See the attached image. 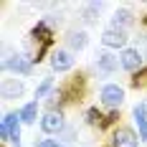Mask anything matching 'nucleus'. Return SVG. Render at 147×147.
I'll return each instance as SVG.
<instances>
[{
    "label": "nucleus",
    "mask_w": 147,
    "mask_h": 147,
    "mask_svg": "<svg viewBox=\"0 0 147 147\" xmlns=\"http://www.w3.org/2000/svg\"><path fill=\"white\" fill-rule=\"evenodd\" d=\"M86 91H89V76L86 71H79L71 74L48 99H51V104H79L86 96Z\"/></svg>",
    "instance_id": "nucleus-1"
},
{
    "label": "nucleus",
    "mask_w": 147,
    "mask_h": 147,
    "mask_svg": "<svg viewBox=\"0 0 147 147\" xmlns=\"http://www.w3.org/2000/svg\"><path fill=\"white\" fill-rule=\"evenodd\" d=\"M102 8H104V3H89L86 10H84V20L86 23H96V15L102 13Z\"/></svg>",
    "instance_id": "nucleus-18"
},
{
    "label": "nucleus",
    "mask_w": 147,
    "mask_h": 147,
    "mask_svg": "<svg viewBox=\"0 0 147 147\" xmlns=\"http://www.w3.org/2000/svg\"><path fill=\"white\" fill-rule=\"evenodd\" d=\"M23 91H26V84H23L20 79H3V86H0V96H3L5 102H10V99H18V96H23Z\"/></svg>",
    "instance_id": "nucleus-10"
},
{
    "label": "nucleus",
    "mask_w": 147,
    "mask_h": 147,
    "mask_svg": "<svg viewBox=\"0 0 147 147\" xmlns=\"http://www.w3.org/2000/svg\"><path fill=\"white\" fill-rule=\"evenodd\" d=\"M36 147H66L61 140H36Z\"/></svg>",
    "instance_id": "nucleus-21"
},
{
    "label": "nucleus",
    "mask_w": 147,
    "mask_h": 147,
    "mask_svg": "<svg viewBox=\"0 0 147 147\" xmlns=\"http://www.w3.org/2000/svg\"><path fill=\"white\" fill-rule=\"evenodd\" d=\"M99 102L104 107H109L112 112H117L119 107H122V102H124V89L119 86V84H107L102 89V94H99Z\"/></svg>",
    "instance_id": "nucleus-4"
},
{
    "label": "nucleus",
    "mask_w": 147,
    "mask_h": 147,
    "mask_svg": "<svg viewBox=\"0 0 147 147\" xmlns=\"http://www.w3.org/2000/svg\"><path fill=\"white\" fill-rule=\"evenodd\" d=\"M140 134L134 132V129H129V127H119V129H114V137H112V145L114 147H140Z\"/></svg>",
    "instance_id": "nucleus-8"
},
{
    "label": "nucleus",
    "mask_w": 147,
    "mask_h": 147,
    "mask_svg": "<svg viewBox=\"0 0 147 147\" xmlns=\"http://www.w3.org/2000/svg\"><path fill=\"white\" fill-rule=\"evenodd\" d=\"M134 122H137V129H140V140L147 142V112H145V104H137L132 109Z\"/></svg>",
    "instance_id": "nucleus-15"
},
{
    "label": "nucleus",
    "mask_w": 147,
    "mask_h": 147,
    "mask_svg": "<svg viewBox=\"0 0 147 147\" xmlns=\"http://www.w3.org/2000/svg\"><path fill=\"white\" fill-rule=\"evenodd\" d=\"M104 147H114V145H104Z\"/></svg>",
    "instance_id": "nucleus-23"
},
{
    "label": "nucleus",
    "mask_w": 147,
    "mask_h": 147,
    "mask_svg": "<svg viewBox=\"0 0 147 147\" xmlns=\"http://www.w3.org/2000/svg\"><path fill=\"white\" fill-rule=\"evenodd\" d=\"M145 59H147V48H145Z\"/></svg>",
    "instance_id": "nucleus-24"
},
{
    "label": "nucleus",
    "mask_w": 147,
    "mask_h": 147,
    "mask_svg": "<svg viewBox=\"0 0 147 147\" xmlns=\"http://www.w3.org/2000/svg\"><path fill=\"white\" fill-rule=\"evenodd\" d=\"M3 69H10V71L20 74V76H28L33 71V56H28V53H15V56L3 61Z\"/></svg>",
    "instance_id": "nucleus-6"
},
{
    "label": "nucleus",
    "mask_w": 147,
    "mask_h": 147,
    "mask_svg": "<svg viewBox=\"0 0 147 147\" xmlns=\"http://www.w3.org/2000/svg\"><path fill=\"white\" fill-rule=\"evenodd\" d=\"M20 112H8L3 122H0V140L3 142H13L15 147H20Z\"/></svg>",
    "instance_id": "nucleus-3"
},
{
    "label": "nucleus",
    "mask_w": 147,
    "mask_h": 147,
    "mask_svg": "<svg viewBox=\"0 0 147 147\" xmlns=\"http://www.w3.org/2000/svg\"><path fill=\"white\" fill-rule=\"evenodd\" d=\"M119 63H122V69L137 74L140 69H142V56H140L137 48H124V51L119 53Z\"/></svg>",
    "instance_id": "nucleus-11"
},
{
    "label": "nucleus",
    "mask_w": 147,
    "mask_h": 147,
    "mask_svg": "<svg viewBox=\"0 0 147 147\" xmlns=\"http://www.w3.org/2000/svg\"><path fill=\"white\" fill-rule=\"evenodd\" d=\"M96 69H99L102 74H114L117 69H122V63H119L117 56H112V53H107V51H104V53L96 56Z\"/></svg>",
    "instance_id": "nucleus-13"
},
{
    "label": "nucleus",
    "mask_w": 147,
    "mask_h": 147,
    "mask_svg": "<svg viewBox=\"0 0 147 147\" xmlns=\"http://www.w3.org/2000/svg\"><path fill=\"white\" fill-rule=\"evenodd\" d=\"M51 69L59 71V74L74 69V53H71V51H63V48L53 51V56H51Z\"/></svg>",
    "instance_id": "nucleus-12"
},
{
    "label": "nucleus",
    "mask_w": 147,
    "mask_h": 147,
    "mask_svg": "<svg viewBox=\"0 0 147 147\" xmlns=\"http://www.w3.org/2000/svg\"><path fill=\"white\" fill-rule=\"evenodd\" d=\"M20 119H23L26 124H36V119H38V102H36V99L28 102L20 109Z\"/></svg>",
    "instance_id": "nucleus-17"
},
{
    "label": "nucleus",
    "mask_w": 147,
    "mask_h": 147,
    "mask_svg": "<svg viewBox=\"0 0 147 147\" xmlns=\"http://www.w3.org/2000/svg\"><path fill=\"white\" fill-rule=\"evenodd\" d=\"M142 23H145V26H147V15H145V20H142Z\"/></svg>",
    "instance_id": "nucleus-22"
},
{
    "label": "nucleus",
    "mask_w": 147,
    "mask_h": 147,
    "mask_svg": "<svg viewBox=\"0 0 147 147\" xmlns=\"http://www.w3.org/2000/svg\"><path fill=\"white\" fill-rule=\"evenodd\" d=\"M117 119H119L117 112H109V114H104L99 107H91V109L86 112V122L91 124V127H99V129H107V127H112Z\"/></svg>",
    "instance_id": "nucleus-7"
},
{
    "label": "nucleus",
    "mask_w": 147,
    "mask_h": 147,
    "mask_svg": "<svg viewBox=\"0 0 147 147\" xmlns=\"http://www.w3.org/2000/svg\"><path fill=\"white\" fill-rule=\"evenodd\" d=\"M132 89H145L147 86V66H142L137 74H132Z\"/></svg>",
    "instance_id": "nucleus-19"
},
{
    "label": "nucleus",
    "mask_w": 147,
    "mask_h": 147,
    "mask_svg": "<svg viewBox=\"0 0 147 147\" xmlns=\"http://www.w3.org/2000/svg\"><path fill=\"white\" fill-rule=\"evenodd\" d=\"M51 89H53V76H46L43 81H41V86H36V102H38V99H43Z\"/></svg>",
    "instance_id": "nucleus-20"
},
{
    "label": "nucleus",
    "mask_w": 147,
    "mask_h": 147,
    "mask_svg": "<svg viewBox=\"0 0 147 147\" xmlns=\"http://www.w3.org/2000/svg\"><path fill=\"white\" fill-rule=\"evenodd\" d=\"M66 43H69L71 51H84L86 43H89V36L84 33V30H71V33L66 36Z\"/></svg>",
    "instance_id": "nucleus-16"
},
{
    "label": "nucleus",
    "mask_w": 147,
    "mask_h": 147,
    "mask_svg": "<svg viewBox=\"0 0 147 147\" xmlns=\"http://www.w3.org/2000/svg\"><path fill=\"white\" fill-rule=\"evenodd\" d=\"M99 41H102L104 48H122V51H124V46H127L129 38H127V33H124V30L107 28V30L102 33V38H99Z\"/></svg>",
    "instance_id": "nucleus-9"
},
{
    "label": "nucleus",
    "mask_w": 147,
    "mask_h": 147,
    "mask_svg": "<svg viewBox=\"0 0 147 147\" xmlns=\"http://www.w3.org/2000/svg\"><path fill=\"white\" fill-rule=\"evenodd\" d=\"M53 28L46 23V20H38V26H33V30H30V38H33V43L38 46L36 48V53H33V63H41L46 56V51L53 46Z\"/></svg>",
    "instance_id": "nucleus-2"
},
{
    "label": "nucleus",
    "mask_w": 147,
    "mask_h": 147,
    "mask_svg": "<svg viewBox=\"0 0 147 147\" xmlns=\"http://www.w3.org/2000/svg\"><path fill=\"white\" fill-rule=\"evenodd\" d=\"M129 26H134V13H132V10H127V8L117 10L114 18H112V28L124 30V28H129Z\"/></svg>",
    "instance_id": "nucleus-14"
},
{
    "label": "nucleus",
    "mask_w": 147,
    "mask_h": 147,
    "mask_svg": "<svg viewBox=\"0 0 147 147\" xmlns=\"http://www.w3.org/2000/svg\"><path fill=\"white\" fill-rule=\"evenodd\" d=\"M63 127H66V122H63V112L61 109H48L43 114V119H41V129L46 134H61Z\"/></svg>",
    "instance_id": "nucleus-5"
}]
</instances>
